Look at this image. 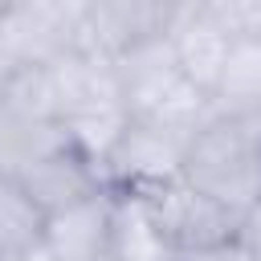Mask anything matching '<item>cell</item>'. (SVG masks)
Instances as JSON below:
<instances>
[{
	"instance_id": "cell-11",
	"label": "cell",
	"mask_w": 261,
	"mask_h": 261,
	"mask_svg": "<svg viewBox=\"0 0 261 261\" xmlns=\"http://www.w3.org/2000/svg\"><path fill=\"white\" fill-rule=\"evenodd\" d=\"M69 147V135L53 118H16L0 110V175H24L41 159Z\"/></svg>"
},
{
	"instance_id": "cell-7",
	"label": "cell",
	"mask_w": 261,
	"mask_h": 261,
	"mask_svg": "<svg viewBox=\"0 0 261 261\" xmlns=\"http://www.w3.org/2000/svg\"><path fill=\"white\" fill-rule=\"evenodd\" d=\"M171 0H82L77 53L114 61L139 41L163 37L171 24Z\"/></svg>"
},
{
	"instance_id": "cell-6",
	"label": "cell",
	"mask_w": 261,
	"mask_h": 261,
	"mask_svg": "<svg viewBox=\"0 0 261 261\" xmlns=\"http://www.w3.org/2000/svg\"><path fill=\"white\" fill-rule=\"evenodd\" d=\"M184 139L130 122L102 163V184L114 196H151L184 175Z\"/></svg>"
},
{
	"instance_id": "cell-5",
	"label": "cell",
	"mask_w": 261,
	"mask_h": 261,
	"mask_svg": "<svg viewBox=\"0 0 261 261\" xmlns=\"http://www.w3.org/2000/svg\"><path fill=\"white\" fill-rule=\"evenodd\" d=\"M159 241L167 245L171 257L179 253H196V249H212L224 241H237L241 232V216H232L228 208H220L212 196L196 192L184 175L151 196H139Z\"/></svg>"
},
{
	"instance_id": "cell-14",
	"label": "cell",
	"mask_w": 261,
	"mask_h": 261,
	"mask_svg": "<svg viewBox=\"0 0 261 261\" xmlns=\"http://www.w3.org/2000/svg\"><path fill=\"white\" fill-rule=\"evenodd\" d=\"M106 261H171L139 196H114V228Z\"/></svg>"
},
{
	"instance_id": "cell-8",
	"label": "cell",
	"mask_w": 261,
	"mask_h": 261,
	"mask_svg": "<svg viewBox=\"0 0 261 261\" xmlns=\"http://www.w3.org/2000/svg\"><path fill=\"white\" fill-rule=\"evenodd\" d=\"M167 41H171L179 73L200 94L212 98V90H216V82L224 73V61L232 53V37L220 24V16L212 12V0H184V4H175L171 24H167Z\"/></svg>"
},
{
	"instance_id": "cell-2",
	"label": "cell",
	"mask_w": 261,
	"mask_h": 261,
	"mask_svg": "<svg viewBox=\"0 0 261 261\" xmlns=\"http://www.w3.org/2000/svg\"><path fill=\"white\" fill-rule=\"evenodd\" d=\"M49 82H53L57 122L69 135V147L102 171L106 155L114 151V143L130 126L126 106H122V90L114 77V61H102V57L73 49L49 65Z\"/></svg>"
},
{
	"instance_id": "cell-13",
	"label": "cell",
	"mask_w": 261,
	"mask_h": 261,
	"mask_svg": "<svg viewBox=\"0 0 261 261\" xmlns=\"http://www.w3.org/2000/svg\"><path fill=\"white\" fill-rule=\"evenodd\" d=\"M41 237L45 212L12 175H0V261H29L41 249Z\"/></svg>"
},
{
	"instance_id": "cell-12",
	"label": "cell",
	"mask_w": 261,
	"mask_h": 261,
	"mask_svg": "<svg viewBox=\"0 0 261 261\" xmlns=\"http://www.w3.org/2000/svg\"><path fill=\"white\" fill-rule=\"evenodd\" d=\"M212 110L220 118L261 114V41H232L224 73L212 90Z\"/></svg>"
},
{
	"instance_id": "cell-10",
	"label": "cell",
	"mask_w": 261,
	"mask_h": 261,
	"mask_svg": "<svg viewBox=\"0 0 261 261\" xmlns=\"http://www.w3.org/2000/svg\"><path fill=\"white\" fill-rule=\"evenodd\" d=\"M16 184L33 196V204H37L45 216H53V212H61V208H73V204L106 192L102 171H98L86 155H77L73 147L41 159V163L29 167L24 175H16Z\"/></svg>"
},
{
	"instance_id": "cell-4",
	"label": "cell",
	"mask_w": 261,
	"mask_h": 261,
	"mask_svg": "<svg viewBox=\"0 0 261 261\" xmlns=\"http://www.w3.org/2000/svg\"><path fill=\"white\" fill-rule=\"evenodd\" d=\"M82 0H16L0 4V37L8 69H49L77 49Z\"/></svg>"
},
{
	"instance_id": "cell-16",
	"label": "cell",
	"mask_w": 261,
	"mask_h": 261,
	"mask_svg": "<svg viewBox=\"0 0 261 261\" xmlns=\"http://www.w3.org/2000/svg\"><path fill=\"white\" fill-rule=\"evenodd\" d=\"M212 12L232 41H261V0H212Z\"/></svg>"
},
{
	"instance_id": "cell-19",
	"label": "cell",
	"mask_w": 261,
	"mask_h": 261,
	"mask_svg": "<svg viewBox=\"0 0 261 261\" xmlns=\"http://www.w3.org/2000/svg\"><path fill=\"white\" fill-rule=\"evenodd\" d=\"M8 73V53H4V37H0V77Z\"/></svg>"
},
{
	"instance_id": "cell-3",
	"label": "cell",
	"mask_w": 261,
	"mask_h": 261,
	"mask_svg": "<svg viewBox=\"0 0 261 261\" xmlns=\"http://www.w3.org/2000/svg\"><path fill=\"white\" fill-rule=\"evenodd\" d=\"M184 179L212 196L232 216H245L261 200V122L249 118H220L212 114L184 151Z\"/></svg>"
},
{
	"instance_id": "cell-9",
	"label": "cell",
	"mask_w": 261,
	"mask_h": 261,
	"mask_svg": "<svg viewBox=\"0 0 261 261\" xmlns=\"http://www.w3.org/2000/svg\"><path fill=\"white\" fill-rule=\"evenodd\" d=\"M114 228V192H98L73 208L45 216L41 253L53 261H106Z\"/></svg>"
},
{
	"instance_id": "cell-20",
	"label": "cell",
	"mask_w": 261,
	"mask_h": 261,
	"mask_svg": "<svg viewBox=\"0 0 261 261\" xmlns=\"http://www.w3.org/2000/svg\"><path fill=\"white\" fill-rule=\"evenodd\" d=\"M29 261H53V257H49V253H41V249H37V253H33V257H29Z\"/></svg>"
},
{
	"instance_id": "cell-17",
	"label": "cell",
	"mask_w": 261,
	"mask_h": 261,
	"mask_svg": "<svg viewBox=\"0 0 261 261\" xmlns=\"http://www.w3.org/2000/svg\"><path fill=\"white\" fill-rule=\"evenodd\" d=\"M171 261H257L245 245H241V237L237 241H224V245H212V249H196V253H179V257H171Z\"/></svg>"
},
{
	"instance_id": "cell-18",
	"label": "cell",
	"mask_w": 261,
	"mask_h": 261,
	"mask_svg": "<svg viewBox=\"0 0 261 261\" xmlns=\"http://www.w3.org/2000/svg\"><path fill=\"white\" fill-rule=\"evenodd\" d=\"M237 237H241V245H245V249L261 261V200H257V204L241 216V232H237Z\"/></svg>"
},
{
	"instance_id": "cell-15",
	"label": "cell",
	"mask_w": 261,
	"mask_h": 261,
	"mask_svg": "<svg viewBox=\"0 0 261 261\" xmlns=\"http://www.w3.org/2000/svg\"><path fill=\"white\" fill-rule=\"evenodd\" d=\"M0 110L16 114V118H53L57 122L49 69H8L0 77Z\"/></svg>"
},
{
	"instance_id": "cell-1",
	"label": "cell",
	"mask_w": 261,
	"mask_h": 261,
	"mask_svg": "<svg viewBox=\"0 0 261 261\" xmlns=\"http://www.w3.org/2000/svg\"><path fill=\"white\" fill-rule=\"evenodd\" d=\"M114 77L122 90V106L130 122L155 126L163 135H175L184 143H192V135L200 126L212 122V98L200 94L175 65L171 41L151 37L139 41L135 49H126L122 57H114Z\"/></svg>"
}]
</instances>
